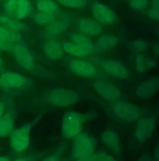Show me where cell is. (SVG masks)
Wrapping results in <instances>:
<instances>
[{"mask_svg":"<svg viewBox=\"0 0 159 161\" xmlns=\"http://www.w3.org/2000/svg\"><path fill=\"white\" fill-rule=\"evenodd\" d=\"M97 142L92 135L81 132L73 139L71 158L73 160L91 156L96 149Z\"/></svg>","mask_w":159,"mask_h":161,"instance_id":"obj_2","label":"cell"},{"mask_svg":"<svg viewBox=\"0 0 159 161\" xmlns=\"http://www.w3.org/2000/svg\"><path fill=\"white\" fill-rule=\"evenodd\" d=\"M152 51H153V53L155 55L157 56L159 55V46L157 44H156L154 45L153 46V49H152Z\"/></svg>","mask_w":159,"mask_h":161,"instance_id":"obj_41","label":"cell"},{"mask_svg":"<svg viewBox=\"0 0 159 161\" xmlns=\"http://www.w3.org/2000/svg\"><path fill=\"white\" fill-rule=\"evenodd\" d=\"M0 36L7 41L12 42L18 40V35L14 31L9 30L6 27L0 25Z\"/></svg>","mask_w":159,"mask_h":161,"instance_id":"obj_29","label":"cell"},{"mask_svg":"<svg viewBox=\"0 0 159 161\" xmlns=\"http://www.w3.org/2000/svg\"><path fill=\"white\" fill-rule=\"evenodd\" d=\"M75 161H94L92 156H90L88 157H84V158H80L74 160Z\"/></svg>","mask_w":159,"mask_h":161,"instance_id":"obj_39","label":"cell"},{"mask_svg":"<svg viewBox=\"0 0 159 161\" xmlns=\"http://www.w3.org/2000/svg\"><path fill=\"white\" fill-rule=\"evenodd\" d=\"M94 161H117L111 154L104 151H98L92 155Z\"/></svg>","mask_w":159,"mask_h":161,"instance_id":"obj_31","label":"cell"},{"mask_svg":"<svg viewBox=\"0 0 159 161\" xmlns=\"http://www.w3.org/2000/svg\"><path fill=\"white\" fill-rule=\"evenodd\" d=\"M75 27L79 33L89 37L97 36L102 32V26L95 19L88 18H81L77 20Z\"/></svg>","mask_w":159,"mask_h":161,"instance_id":"obj_13","label":"cell"},{"mask_svg":"<svg viewBox=\"0 0 159 161\" xmlns=\"http://www.w3.org/2000/svg\"><path fill=\"white\" fill-rule=\"evenodd\" d=\"M85 121L84 114L74 111L66 113L61 121V133L63 138L73 140L82 132Z\"/></svg>","mask_w":159,"mask_h":161,"instance_id":"obj_4","label":"cell"},{"mask_svg":"<svg viewBox=\"0 0 159 161\" xmlns=\"http://www.w3.org/2000/svg\"><path fill=\"white\" fill-rule=\"evenodd\" d=\"M90 62L111 77L122 80L129 77L128 70L120 61L93 56L90 57Z\"/></svg>","mask_w":159,"mask_h":161,"instance_id":"obj_3","label":"cell"},{"mask_svg":"<svg viewBox=\"0 0 159 161\" xmlns=\"http://www.w3.org/2000/svg\"><path fill=\"white\" fill-rule=\"evenodd\" d=\"M33 19L38 25H47L55 20L56 16L54 13L38 11L34 14Z\"/></svg>","mask_w":159,"mask_h":161,"instance_id":"obj_24","label":"cell"},{"mask_svg":"<svg viewBox=\"0 0 159 161\" xmlns=\"http://www.w3.org/2000/svg\"><path fill=\"white\" fill-rule=\"evenodd\" d=\"M66 147L65 144L61 145L54 154L46 157L41 161H60L61 156L66 149Z\"/></svg>","mask_w":159,"mask_h":161,"instance_id":"obj_33","label":"cell"},{"mask_svg":"<svg viewBox=\"0 0 159 161\" xmlns=\"http://www.w3.org/2000/svg\"><path fill=\"white\" fill-rule=\"evenodd\" d=\"M33 6L30 0H18L15 18L18 20L25 19L31 15Z\"/></svg>","mask_w":159,"mask_h":161,"instance_id":"obj_22","label":"cell"},{"mask_svg":"<svg viewBox=\"0 0 159 161\" xmlns=\"http://www.w3.org/2000/svg\"><path fill=\"white\" fill-rule=\"evenodd\" d=\"M114 115L126 123H132L140 118V110L138 107L123 101L115 102L112 108Z\"/></svg>","mask_w":159,"mask_h":161,"instance_id":"obj_9","label":"cell"},{"mask_svg":"<svg viewBox=\"0 0 159 161\" xmlns=\"http://www.w3.org/2000/svg\"><path fill=\"white\" fill-rule=\"evenodd\" d=\"M159 86L158 77L154 76L139 84L136 90V94L141 98H148L158 92Z\"/></svg>","mask_w":159,"mask_h":161,"instance_id":"obj_18","label":"cell"},{"mask_svg":"<svg viewBox=\"0 0 159 161\" xmlns=\"http://www.w3.org/2000/svg\"><path fill=\"white\" fill-rule=\"evenodd\" d=\"M137 161H153V159H152V156L149 153L146 152L142 154L138 158Z\"/></svg>","mask_w":159,"mask_h":161,"instance_id":"obj_38","label":"cell"},{"mask_svg":"<svg viewBox=\"0 0 159 161\" xmlns=\"http://www.w3.org/2000/svg\"><path fill=\"white\" fill-rule=\"evenodd\" d=\"M13 48L12 42L7 41L0 36V51H6L11 50Z\"/></svg>","mask_w":159,"mask_h":161,"instance_id":"obj_35","label":"cell"},{"mask_svg":"<svg viewBox=\"0 0 159 161\" xmlns=\"http://www.w3.org/2000/svg\"><path fill=\"white\" fill-rule=\"evenodd\" d=\"M77 92L65 88H56L48 91L43 97L46 104L59 108H69L79 101Z\"/></svg>","mask_w":159,"mask_h":161,"instance_id":"obj_1","label":"cell"},{"mask_svg":"<svg viewBox=\"0 0 159 161\" xmlns=\"http://www.w3.org/2000/svg\"><path fill=\"white\" fill-rule=\"evenodd\" d=\"M93 87L96 92L106 100L116 102L121 98L120 90L108 80L99 79L95 81Z\"/></svg>","mask_w":159,"mask_h":161,"instance_id":"obj_10","label":"cell"},{"mask_svg":"<svg viewBox=\"0 0 159 161\" xmlns=\"http://www.w3.org/2000/svg\"><path fill=\"white\" fill-rule=\"evenodd\" d=\"M0 161H10V159L8 157L5 156L0 157Z\"/></svg>","mask_w":159,"mask_h":161,"instance_id":"obj_43","label":"cell"},{"mask_svg":"<svg viewBox=\"0 0 159 161\" xmlns=\"http://www.w3.org/2000/svg\"><path fill=\"white\" fill-rule=\"evenodd\" d=\"M147 0H129V4L132 9L135 10H143L148 6Z\"/></svg>","mask_w":159,"mask_h":161,"instance_id":"obj_32","label":"cell"},{"mask_svg":"<svg viewBox=\"0 0 159 161\" xmlns=\"http://www.w3.org/2000/svg\"><path fill=\"white\" fill-rule=\"evenodd\" d=\"M135 63L136 70L140 73L155 69L158 66L157 62L155 58L144 54H138Z\"/></svg>","mask_w":159,"mask_h":161,"instance_id":"obj_21","label":"cell"},{"mask_svg":"<svg viewBox=\"0 0 159 161\" xmlns=\"http://www.w3.org/2000/svg\"><path fill=\"white\" fill-rule=\"evenodd\" d=\"M65 61L69 70L77 76L95 78L98 75L97 68L91 62L70 57L66 58Z\"/></svg>","mask_w":159,"mask_h":161,"instance_id":"obj_7","label":"cell"},{"mask_svg":"<svg viewBox=\"0 0 159 161\" xmlns=\"http://www.w3.org/2000/svg\"><path fill=\"white\" fill-rule=\"evenodd\" d=\"M36 5L38 11L55 13L59 8L54 0H36Z\"/></svg>","mask_w":159,"mask_h":161,"instance_id":"obj_25","label":"cell"},{"mask_svg":"<svg viewBox=\"0 0 159 161\" xmlns=\"http://www.w3.org/2000/svg\"><path fill=\"white\" fill-rule=\"evenodd\" d=\"M100 139L102 144L113 154H121L120 136L117 131L112 130H105L100 135Z\"/></svg>","mask_w":159,"mask_h":161,"instance_id":"obj_14","label":"cell"},{"mask_svg":"<svg viewBox=\"0 0 159 161\" xmlns=\"http://www.w3.org/2000/svg\"><path fill=\"white\" fill-rule=\"evenodd\" d=\"M119 42V39L112 35H101L94 42L93 53H103L109 52L113 50Z\"/></svg>","mask_w":159,"mask_h":161,"instance_id":"obj_17","label":"cell"},{"mask_svg":"<svg viewBox=\"0 0 159 161\" xmlns=\"http://www.w3.org/2000/svg\"><path fill=\"white\" fill-rule=\"evenodd\" d=\"M0 25L14 32L25 30L27 27L25 24L13 19V18L8 17L5 14L0 15Z\"/></svg>","mask_w":159,"mask_h":161,"instance_id":"obj_23","label":"cell"},{"mask_svg":"<svg viewBox=\"0 0 159 161\" xmlns=\"http://www.w3.org/2000/svg\"><path fill=\"white\" fill-rule=\"evenodd\" d=\"M63 51L71 56L83 58L90 55L94 52V46L77 44L70 41L65 42L62 45Z\"/></svg>","mask_w":159,"mask_h":161,"instance_id":"obj_15","label":"cell"},{"mask_svg":"<svg viewBox=\"0 0 159 161\" xmlns=\"http://www.w3.org/2000/svg\"><path fill=\"white\" fill-rule=\"evenodd\" d=\"M32 82V80L26 76L16 73H6L0 77V86L4 88H27L31 85Z\"/></svg>","mask_w":159,"mask_h":161,"instance_id":"obj_12","label":"cell"},{"mask_svg":"<svg viewBox=\"0 0 159 161\" xmlns=\"http://www.w3.org/2000/svg\"><path fill=\"white\" fill-rule=\"evenodd\" d=\"M18 0H7L4 6L5 15L8 17H15V13L17 9Z\"/></svg>","mask_w":159,"mask_h":161,"instance_id":"obj_30","label":"cell"},{"mask_svg":"<svg viewBox=\"0 0 159 161\" xmlns=\"http://www.w3.org/2000/svg\"><path fill=\"white\" fill-rule=\"evenodd\" d=\"M4 66L2 58L0 57V71L3 70Z\"/></svg>","mask_w":159,"mask_h":161,"instance_id":"obj_44","label":"cell"},{"mask_svg":"<svg viewBox=\"0 0 159 161\" xmlns=\"http://www.w3.org/2000/svg\"><path fill=\"white\" fill-rule=\"evenodd\" d=\"M42 48L45 55L52 60H60L64 57L62 46L52 39H48L43 42Z\"/></svg>","mask_w":159,"mask_h":161,"instance_id":"obj_19","label":"cell"},{"mask_svg":"<svg viewBox=\"0 0 159 161\" xmlns=\"http://www.w3.org/2000/svg\"><path fill=\"white\" fill-rule=\"evenodd\" d=\"M147 15L150 19L155 20H158L159 19V7H151L147 10Z\"/></svg>","mask_w":159,"mask_h":161,"instance_id":"obj_34","label":"cell"},{"mask_svg":"<svg viewBox=\"0 0 159 161\" xmlns=\"http://www.w3.org/2000/svg\"><path fill=\"white\" fill-rule=\"evenodd\" d=\"M15 116L13 112H8L0 118V138H6L14 131Z\"/></svg>","mask_w":159,"mask_h":161,"instance_id":"obj_20","label":"cell"},{"mask_svg":"<svg viewBox=\"0 0 159 161\" xmlns=\"http://www.w3.org/2000/svg\"><path fill=\"white\" fill-rule=\"evenodd\" d=\"M34 123H27L14 130L10 135V146L14 152L21 153L26 150L30 144V132Z\"/></svg>","mask_w":159,"mask_h":161,"instance_id":"obj_6","label":"cell"},{"mask_svg":"<svg viewBox=\"0 0 159 161\" xmlns=\"http://www.w3.org/2000/svg\"><path fill=\"white\" fill-rule=\"evenodd\" d=\"M5 110V105L3 103L0 102V118L3 115Z\"/></svg>","mask_w":159,"mask_h":161,"instance_id":"obj_40","label":"cell"},{"mask_svg":"<svg viewBox=\"0 0 159 161\" xmlns=\"http://www.w3.org/2000/svg\"><path fill=\"white\" fill-rule=\"evenodd\" d=\"M153 161H159V145L158 143L154 148L153 156H152Z\"/></svg>","mask_w":159,"mask_h":161,"instance_id":"obj_37","label":"cell"},{"mask_svg":"<svg viewBox=\"0 0 159 161\" xmlns=\"http://www.w3.org/2000/svg\"><path fill=\"white\" fill-rule=\"evenodd\" d=\"M38 158V156L30 155V156L19 158L14 161H36L37 159Z\"/></svg>","mask_w":159,"mask_h":161,"instance_id":"obj_36","label":"cell"},{"mask_svg":"<svg viewBox=\"0 0 159 161\" xmlns=\"http://www.w3.org/2000/svg\"><path fill=\"white\" fill-rule=\"evenodd\" d=\"M0 1H7V0H0Z\"/></svg>","mask_w":159,"mask_h":161,"instance_id":"obj_45","label":"cell"},{"mask_svg":"<svg viewBox=\"0 0 159 161\" xmlns=\"http://www.w3.org/2000/svg\"><path fill=\"white\" fill-rule=\"evenodd\" d=\"M137 121L134 136L138 142L143 143L153 135L156 126V120L154 117H147L139 119Z\"/></svg>","mask_w":159,"mask_h":161,"instance_id":"obj_11","label":"cell"},{"mask_svg":"<svg viewBox=\"0 0 159 161\" xmlns=\"http://www.w3.org/2000/svg\"><path fill=\"white\" fill-rule=\"evenodd\" d=\"M127 47L134 53L143 54L147 52L149 45L148 43L144 40L136 39L129 42L127 44Z\"/></svg>","mask_w":159,"mask_h":161,"instance_id":"obj_28","label":"cell"},{"mask_svg":"<svg viewBox=\"0 0 159 161\" xmlns=\"http://www.w3.org/2000/svg\"><path fill=\"white\" fill-rule=\"evenodd\" d=\"M151 7H159V0H152L150 3Z\"/></svg>","mask_w":159,"mask_h":161,"instance_id":"obj_42","label":"cell"},{"mask_svg":"<svg viewBox=\"0 0 159 161\" xmlns=\"http://www.w3.org/2000/svg\"><path fill=\"white\" fill-rule=\"evenodd\" d=\"M13 51L17 63L25 70L39 76L48 75L47 71L36 62L34 56L27 47L19 44L14 47Z\"/></svg>","mask_w":159,"mask_h":161,"instance_id":"obj_5","label":"cell"},{"mask_svg":"<svg viewBox=\"0 0 159 161\" xmlns=\"http://www.w3.org/2000/svg\"><path fill=\"white\" fill-rule=\"evenodd\" d=\"M71 19L69 15H65L62 19L54 21L49 25L45 31L46 37L52 39L65 33L69 27Z\"/></svg>","mask_w":159,"mask_h":161,"instance_id":"obj_16","label":"cell"},{"mask_svg":"<svg viewBox=\"0 0 159 161\" xmlns=\"http://www.w3.org/2000/svg\"><path fill=\"white\" fill-rule=\"evenodd\" d=\"M68 37L69 41L74 43L94 46V42L90 37L79 32H70L68 34Z\"/></svg>","mask_w":159,"mask_h":161,"instance_id":"obj_27","label":"cell"},{"mask_svg":"<svg viewBox=\"0 0 159 161\" xmlns=\"http://www.w3.org/2000/svg\"><path fill=\"white\" fill-rule=\"evenodd\" d=\"M90 9L95 19L100 24L112 25L116 22L117 16L109 7L97 0L90 2Z\"/></svg>","mask_w":159,"mask_h":161,"instance_id":"obj_8","label":"cell"},{"mask_svg":"<svg viewBox=\"0 0 159 161\" xmlns=\"http://www.w3.org/2000/svg\"><path fill=\"white\" fill-rule=\"evenodd\" d=\"M57 3L67 8L80 9L86 8L90 0H54Z\"/></svg>","mask_w":159,"mask_h":161,"instance_id":"obj_26","label":"cell"}]
</instances>
